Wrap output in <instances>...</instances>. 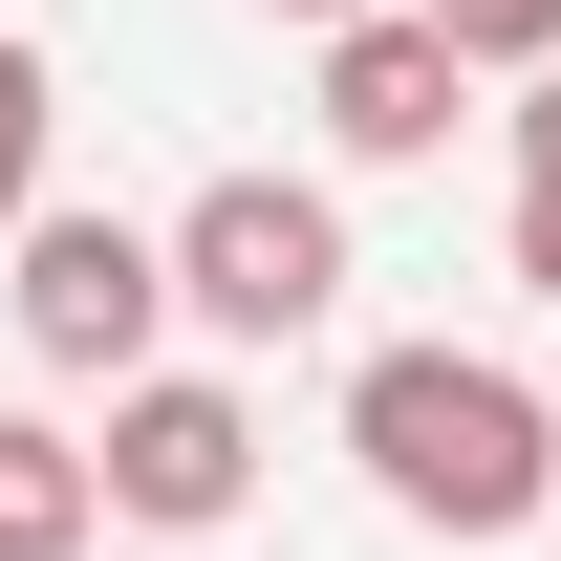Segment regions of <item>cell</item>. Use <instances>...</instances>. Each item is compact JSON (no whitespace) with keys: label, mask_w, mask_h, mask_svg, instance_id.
<instances>
[{"label":"cell","mask_w":561,"mask_h":561,"mask_svg":"<svg viewBox=\"0 0 561 561\" xmlns=\"http://www.w3.org/2000/svg\"><path fill=\"white\" fill-rule=\"evenodd\" d=\"M346 454H367L389 518H432V540L561 518V411H540L496 346H367V367H346Z\"/></svg>","instance_id":"6da1fadb"},{"label":"cell","mask_w":561,"mask_h":561,"mask_svg":"<svg viewBox=\"0 0 561 561\" xmlns=\"http://www.w3.org/2000/svg\"><path fill=\"white\" fill-rule=\"evenodd\" d=\"M151 260H173V324H216V346L346 324V195H324V173H216Z\"/></svg>","instance_id":"7a4b0ae2"},{"label":"cell","mask_w":561,"mask_h":561,"mask_svg":"<svg viewBox=\"0 0 561 561\" xmlns=\"http://www.w3.org/2000/svg\"><path fill=\"white\" fill-rule=\"evenodd\" d=\"M0 302H22V346L66 367V389H130L151 346H173V260H151V216H87V195H44L22 238H0Z\"/></svg>","instance_id":"3957f363"},{"label":"cell","mask_w":561,"mask_h":561,"mask_svg":"<svg viewBox=\"0 0 561 561\" xmlns=\"http://www.w3.org/2000/svg\"><path fill=\"white\" fill-rule=\"evenodd\" d=\"M87 496H108V518H151V540H216V518L260 496V411H238L216 367H130V389H108Z\"/></svg>","instance_id":"277c9868"},{"label":"cell","mask_w":561,"mask_h":561,"mask_svg":"<svg viewBox=\"0 0 561 561\" xmlns=\"http://www.w3.org/2000/svg\"><path fill=\"white\" fill-rule=\"evenodd\" d=\"M454 108H476V66L432 44L411 0L324 22V151H346V173H411V151H454Z\"/></svg>","instance_id":"5b68a950"},{"label":"cell","mask_w":561,"mask_h":561,"mask_svg":"<svg viewBox=\"0 0 561 561\" xmlns=\"http://www.w3.org/2000/svg\"><path fill=\"white\" fill-rule=\"evenodd\" d=\"M87 518H108L87 454H66L44 411H0V561H87Z\"/></svg>","instance_id":"8992f818"},{"label":"cell","mask_w":561,"mask_h":561,"mask_svg":"<svg viewBox=\"0 0 561 561\" xmlns=\"http://www.w3.org/2000/svg\"><path fill=\"white\" fill-rule=\"evenodd\" d=\"M44 151H66V87H44V44L0 22V238L44 216Z\"/></svg>","instance_id":"52a82bcc"},{"label":"cell","mask_w":561,"mask_h":561,"mask_svg":"<svg viewBox=\"0 0 561 561\" xmlns=\"http://www.w3.org/2000/svg\"><path fill=\"white\" fill-rule=\"evenodd\" d=\"M411 22H432V44H454V66H561V0H411Z\"/></svg>","instance_id":"ba28073f"},{"label":"cell","mask_w":561,"mask_h":561,"mask_svg":"<svg viewBox=\"0 0 561 561\" xmlns=\"http://www.w3.org/2000/svg\"><path fill=\"white\" fill-rule=\"evenodd\" d=\"M518 195H561V66H518Z\"/></svg>","instance_id":"9c48e42d"},{"label":"cell","mask_w":561,"mask_h":561,"mask_svg":"<svg viewBox=\"0 0 561 561\" xmlns=\"http://www.w3.org/2000/svg\"><path fill=\"white\" fill-rule=\"evenodd\" d=\"M518 280H540V302H561V195H518Z\"/></svg>","instance_id":"30bf717a"},{"label":"cell","mask_w":561,"mask_h":561,"mask_svg":"<svg viewBox=\"0 0 561 561\" xmlns=\"http://www.w3.org/2000/svg\"><path fill=\"white\" fill-rule=\"evenodd\" d=\"M280 22H367V0H280Z\"/></svg>","instance_id":"8fae6325"}]
</instances>
